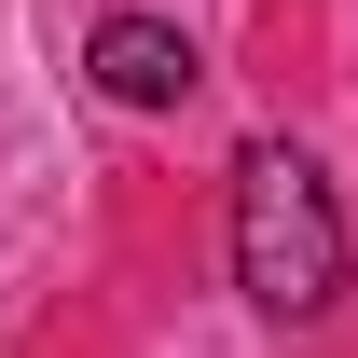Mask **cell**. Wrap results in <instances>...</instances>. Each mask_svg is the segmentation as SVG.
Instances as JSON below:
<instances>
[{"label":"cell","instance_id":"1","mask_svg":"<svg viewBox=\"0 0 358 358\" xmlns=\"http://www.w3.org/2000/svg\"><path fill=\"white\" fill-rule=\"evenodd\" d=\"M234 289L262 317H289V331L345 303V207H331L317 152H289V138L234 152Z\"/></svg>","mask_w":358,"mask_h":358},{"label":"cell","instance_id":"2","mask_svg":"<svg viewBox=\"0 0 358 358\" xmlns=\"http://www.w3.org/2000/svg\"><path fill=\"white\" fill-rule=\"evenodd\" d=\"M83 69H96V96H110V110H179V96L207 83V55L179 42L166 14H110V28L83 42Z\"/></svg>","mask_w":358,"mask_h":358}]
</instances>
